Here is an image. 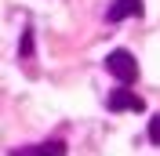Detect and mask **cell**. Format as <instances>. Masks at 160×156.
<instances>
[{
  "mask_svg": "<svg viewBox=\"0 0 160 156\" xmlns=\"http://www.w3.org/2000/svg\"><path fill=\"white\" fill-rule=\"evenodd\" d=\"M106 105H109V113H146V102H142L135 91H128V87L113 91V95L106 98Z\"/></svg>",
  "mask_w": 160,
  "mask_h": 156,
  "instance_id": "2",
  "label": "cell"
},
{
  "mask_svg": "<svg viewBox=\"0 0 160 156\" xmlns=\"http://www.w3.org/2000/svg\"><path fill=\"white\" fill-rule=\"evenodd\" d=\"M149 142H153V145H160V120H157V116L149 120Z\"/></svg>",
  "mask_w": 160,
  "mask_h": 156,
  "instance_id": "6",
  "label": "cell"
},
{
  "mask_svg": "<svg viewBox=\"0 0 160 156\" xmlns=\"http://www.w3.org/2000/svg\"><path fill=\"white\" fill-rule=\"evenodd\" d=\"M11 156H66V142H40V145L11 149Z\"/></svg>",
  "mask_w": 160,
  "mask_h": 156,
  "instance_id": "3",
  "label": "cell"
},
{
  "mask_svg": "<svg viewBox=\"0 0 160 156\" xmlns=\"http://www.w3.org/2000/svg\"><path fill=\"white\" fill-rule=\"evenodd\" d=\"M106 69H109V76H117L124 87H131L135 80H138V62H135V55L131 51H109V58H106Z\"/></svg>",
  "mask_w": 160,
  "mask_h": 156,
  "instance_id": "1",
  "label": "cell"
},
{
  "mask_svg": "<svg viewBox=\"0 0 160 156\" xmlns=\"http://www.w3.org/2000/svg\"><path fill=\"white\" fill-rule=\"evenodd\" d=\"M18 51L26 55V58L33 55V29H26V33H22V44H18Z\"/></svg>",
  "mask_w": 160,
  "mask_h": 156,
  "instance_id": "5",
  "label": "cell"
},
{
  "mask_svg": "<svg viewBox=\"0 0 160 156\" xmlns=\"http://www.w3.org/2000/svg\"><path fill=\"white\" fill-rule=\"evenodd\" d=\"M135 15H142V0H113L106 18L109 22H124V18H135Z\"/></svg>",
  "mask_w": 160,
  "mask_h": 156,
  "instance_id": "4",
  "label": "cell"
}]
</instances>
